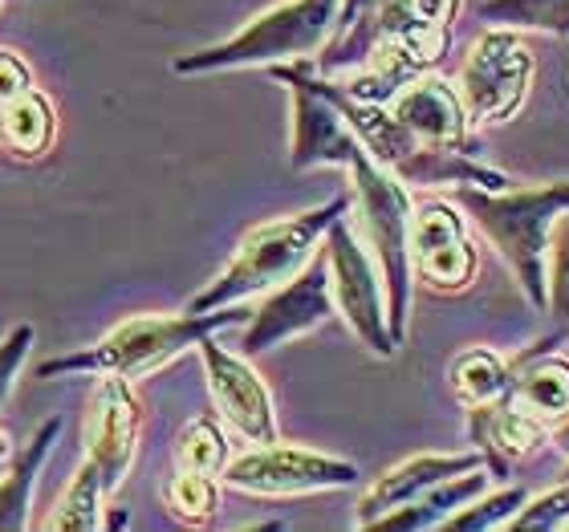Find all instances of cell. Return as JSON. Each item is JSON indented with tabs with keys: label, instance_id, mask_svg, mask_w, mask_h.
I'll return each mask as SVG.
<instances>
[{
	"label": "cell",
	"instance_id": "cell-1",
	"mask_svg": "<svg viewBox=\"0 0 569 532\" xmlns=\"http://www.w3.org/2000/svg\"><path fill=\"white\" fill-rule=\"evenodd\" d=\"M142 406L134 399L127 379H102L90 402V423H86V455L73 472L58 512L46 521L53 532H94L102 524V504L110 492L131 472L134 448H139Z\"/></svg>",
	"mask_w": 569,
	"mask_h": 532
},
{
	"label": "cell",
	"instance_id": "cell-2",
	"mask_svg": "<svg viewBox=\"0 0 569 532\" xmlns=\"http://www.w3.org/2000/svg\"><path fill=\"white\" fill-rule=\"evenodd\" d=\"M460 203L476 228L492 240V249L509 261L537 313H549V244L558 220L569 212V179L529 191L460 188Z\"/></svg>",
	"mask_w": 569,
	"mask_h": 532
},
{
	"label": "cell",
	"instance_id": "cell-3",
	"mask_svg": "<svg viewBox=\"0 0 569 532\" xmlns=\"http://www.w3.org/2000/svg\"><path fill=\"white\" fill-rule=\"evenodd\" d=\"M350 208V195L297 212L289 220H273V224L252 228L249 237L240 240L237 257L220 277H216L200 297L188 301V313H212V309L240 305L249 297H261L277 284H284L289 277L306 269L318 252V240L330 232V224Z\"/></svg>",
	"mask_w": 569,
	"mask_h": 532
},
{
	"label": "cell",
	"instance_id": "cell-4",
	"mask_svg": "<svg viewBox=\"0 0 569 532\" xmlns=\"http://www.w3.org/2000/svg\"><path fill=\"white\" fill-rule=\"evenodd\" d=\"M244 313L237 305L212 309V313H183V318H131L119 330H110L98 345H86L78 354H61L41 362V379H58V374H98V379H142L151 370L167 367L171 358L183 350L200 345L208 333L237 325Z\"/></svg>",
	"mask_w": 569,
	"mask_h": 532
},
{
	"label": "cell",
	"instance_id": "cell-5",
	"mask_svg": "<svg viewBox=\"0 0 569 532\" xmlns=\"http://www.w3.org/2000/svg\"><path fill=\"white\" fill-rule=\"evenodd\" d=\"M350 183H355L362 237L379 257L391 338L395 345H403L407 313H411V277H416V269H411V215H416V203L407 195L403 179L387 171L367 147L350 159Z\"/></svg>",
	"mask_w": 569,
	"mask_h": 532
},
{
	"label": "cell",
	"instance_id": "cell-6",
	"mask_svg": "<svg viewBox=\"0 0 569 532\" xmlns=\"http://www.w3.org/2000/svg\"><path fill=\"white\" fill-rule=\"evenodd\" d=\"M342 4L346 0H284L277 9L252 17L224 46L179 58L176 73H224L306 61L342 29Z\"/></svg>",
	"mask_w": 569,
	"mask_h": 532
},
{
	"label": "cell",
	"instance_id": "cell-7",
	"mask_svg": "<svg viewBox=\"0 0 569 532\" xmlns=\"http://www.w3.org/2000/svg\"><path fill=\"white\" fill-rule=\"evenodd\" d=\"M533 53L512 29H485L460 70V102L468 127H505L529 98Z\"/></svg>",
	"mask_w": 569,
	"mask_h": 532
},
{
	"label": "cell",
	"instance_id": "cell-8",
	"mask_svg": "<svg viewBox=\"0 0 569 532\" xmlns=\"http://www.w3.org/2000/svg\"><path fill=\"white\" fill-rule=\"evenodd\" d=\"M326 261H330V284L333 305L346 318V325L358 333V342L375 350L379 358H391L399 345L391 338V321H387V289H382V272L370 261L367 244L358 240L355 224L338 215L326 232Z\"/></svg>",
	"mask_w": 569,
	"mask_h": 532
},
{
	"label": "cell",
	"instance_id": "cell-9",
	"mask_svg": "<svg viewBox=\"0 0 569 532\" xmlns=\"http://www.w3.org/2000/svg\"><path fill=\"white\" fill-rule=\"evenodd\" d=\"M220 484L249 496H306V492H338L358 484V468L338 455H321L309 448L264 443L224 463Z\"/></svg>",
	"mask_w": 569,
	"mask_h": 532
},
{
	"label": "cell",
	"instance_id": "cell-10",
	"mask_svg": "<svg viewBox=\"0 0 569 532\" xmlns=\"http://www.w3.org/2000/svg\"><path fill=\"white\" fill-rule=\"evenodd\" d=\"M273 78H281L293 94V167L309 171V167H350L362 139L350 127V119L342 114L338 98H333L330 82H318L306 70V61L293 66H269Z\"/></svg>",
	"mask_w": 569,
	"mask_h": 532
},
{
	"label": "cell",
	"instance_id": "cell-11",
	"mask_svg": "<svg viewBox=\"0 0 569 532\" xmlns=\"http://www.w3.org/2000/svg\"><path fill=\"white\" fill-rule=\"evenodd\" d=\"M333 284H330V261L326 252L313 257L306 269L289 277L284 284L269 289V297L261 301V309H252L249 330L240 338V354H264L273 345L301 338V333L318 330L321 321L333 318Z\"/></svg>",
	"mask_w": 569,
	"mask_h": 532
},
{
	"label": "cell",
	"instance_id": "cell-12",
	"mask_svg": "<svg viewBox=\"0 0 569 532\" xmlns=\"http://www.w3.org/2000/svg\"><path fill=\"white\" fill-rule=\"evenodd\" d=\"M203 370H208V391L216 399V411L224 414V423L237 431L244 443L264 448L277 443V411L273 394L261 382V374L244 362V354H232L216 342L212 333L200 342Z\"/></svg>",
	"mask_w": 569,
	"mask_h": 532
},
{
	"label": "cell",
	"instance_id": "cell-13",
	"mask_svg": "<svg viewBox=\"0 0 569 532\" xmlns=\"http://www.w3.org/2000/svg\"><path fill=\"white\" fill-rule=\"evenodd\" d=\"M411 269L439 293H460L476 277V249L463 215L443 200H419L411 215Z\"/></svg>",
	"mask_w": 569,
	"mask_h": 532
},
{
	"label": "cell",
	"instance_id": "cell-14",
	"mask_svg": "<svg viewBox=\"0 0 569 532\" xmlns=\"http://www.w3.org/2000/svg\"><path fill=\"white\" fill-rule=\"evenodd\" d=\"M387 110L399 119V127H407L427 147H451V151L468 147V110L460 102V90L443 78L419 73L416 82H407L387 102Z\"/></svg>",
	"mask_w": 569,
	"mask_h": 532
},
{
	"label": "cell",
	"instance_id": "cell-15",
	"mask_svg": "<svg viewBox=\"0 0 569 532\" xmlns=\"http://www.w3.org/2000/svg\"><path fill=\"white\" fill-rule=\"evenodd\" d=\"M476 468H485V451H436V455H416V460L399 463L367 488V496L358 504V524L375 529L379 516L403 509L407 500L423 496L427 488L443 484L451 475L476 472Z\"/></svg>",
	"mask_w": 569,
	"mask_h": 532
},
{
	"label": "cell",
	"instance_id": "cell-16",
	"mask_svg": "<svg viewBox=\"0 0 569 532\" xmlns=\"http://www.w3.org/2000/svg\"><path fill=\"white\" fill-rule=\"evenodd\" d=\"M468 431L485 451V463L492 472H505L512 455H525L546 443V419L529 414L517 402H492V406H472L468 411Z\"/></svg>",
	"mask_w": 569,
	"mask_h": 532
},
{
	"label": "cell",
	"instance_id": "cell-17",
	"mask_svg": "<svg viewBox=\"0 0 569 532\" xmlns=\"http://www.w3.org/2000/svg\"><path fill=\"white\" fill-rule=\"evenodd\" d=\"M488 484V468H476V472L451 475L443 484L427 488L423 496L407 500L403 509L387 512L375 521V529H403V532H427V529H443V524L456 516L460 509H468L472 500H480Z\"/></svg>",
	"mask_w": 569,
	"mask_h": 532
},
{
	"label": "cell",
	"instance_id": "cell-18",
	"mask_svg": "<svg viewBox=\"0 0 569 532\" xmlns=\"http://www.w3.org/2000/svg\"><path fill=\"white\" fill-rule=\"evenodd\" d=\"M58 435H61V419H46L41 431L33 435V443H29L21 455H12V463L4 468V475H0V532H17L29 524V504H33L37 475L46 468Z\"/></svg>",
	"mask_w": 569,
	"mask_h": 532
},
{
	"label": "cell",
	"instance_id": "cell-19",
	"mask_svg": "<svg viewBox=\"0 0 569 532\" xmlns=\"http://www.w3.org/2000/svg\"><path fill=\"white\" fill-rule=\"evenodd\" d=\"M512 402L537 419H566L569 414V362L558 354L525 358L512 374Z\"/></svg>",
	"mask_w": 569,
	"mask_h": 532
},
{
	"label": "cell",
	"instance_id": "cell-20",
	"mask_svg": "<svg viewBox=\"0 0 569 532\" xmlns=\"http://www.w3.org/2000/svg\"><path fill=\"white\" fill-rule=\"evenodd\" d=\"M451 391L456 399L472 411V406H492V402L512 399V370L500 362L492 350H468L451 362Z\"/></svg>",
	"mask_w": 569,
	"mask_h": 532
},
{
	"label": "cell",
	"instance_id": "cell-21",
	"mask_svg": "<svg viewBox=\"0 0 569 532\" xmlns=\"http://www.w3.org/2000/svg\"><path fill=\"white\" fill-rule=\"evenodd\" d=\"M58 131V114L41 90H24L17 102L0 110V134L17 154H46Z\"/></svg>",
	"mask_w": 569,
	"mask_h": 532
},
{
	"label": "cell",
	"instance_id": "cell-22",
	"mask_svg": "<svg viewBox=\"0 0 569 532\" xmlns=\"http://www.w3.org/2000/svg\"><path fill=\"white\" fill-rule=\"evenodd\" d=\"M480 17L497 29H533V33L569 37V0H485Z\"/></svg>",
	"mask_w": 569,
	"mask_h": 532
},
{
	"label": "cell",
	"instance_id": "cell-23",
	"mask_svg": "<svg viewBox=\"0 0 569 532\" xmlns=\"http://www.w3.org/2000/svg\"><path fill=\"white\" fill-rule=\"evenodd\" d=\"M228 463V443L224 431L212 419H191L183 426V435L176 439V468L179 472H203L220 475Z\"/></svg>",
	"mask_w": 569,
	"mask_h": 532
},
{
	"label": "cell",
	"instance_id": "cell-24",
	"mask_svg": "<svg viewBox=\"0 0 569 532\" xmlns=\"http://www.w3.org/2000/svg\"><path fill=\"white\" fill-rule=\"evenodd\" d=\"M220 475H203V472H179L171 475V484H167V504L176 512L179 521L188 524H203L212 521L216 509H220V484H216Z\"/></svg>",
	"mask_w": 569,
	"mask_h": 532
},
{
	"label": "cell",
	"instance_id": "cell-25",
	"mask_svg": "<svg viewBox=\"0 0 569 532\" xmlns=\"http://www.w3.org/2000/svg\"><path fill=\"white\" fill-rule=\"evenodd\" d=\"M525 500H529V492H525V488H505V492L480 500V504L472 500V504L456 512L443 529H509L512 516L525 509Z\"/></svg>",
	"mask_w": 569,
	"mask_h": 532
},
{
	"label": "cell",
	"instance_id": "cell-26",
	"mask_svg": "<svg viewBox=\"0 0 569 532\" xmlns=\"http://www.w3.org/2000/svg\"><path fill=\"white\" fill-rule=\"evenodd\" d=\"M509 529H521V532L569 529V480L561 488H553V492H546V496L525 500V509L512 516Z\"/></svg>",
	"mask_w": 569,
	"mask_h": 532
},
{
	"label": "cell",
	"instance_id": "cell-27",
	"mask_svg": "<svg viewBox=\"0 0 569 532\" xmlns=\"http://www.w3.org/2000/svg\"><path fill=\"white\" fill-rule=\"evenodd\" d=\"M553 264H549V313H561L569 321V212L553 228Z\"/></svg>",
	"mask_w": 569,
	"mask_h": 532
},
{
	"label": "cell",
	"instance_id": "cell-28",
	"mask_svg": "<svg viewBox=\"0 0 569 532\" xmlns=\"http://www.w3.org/2000/svg\"><path fill=\"white\" fill-rule=\"evenodd\" d=\"M29 350H33V325H17V330L0 342V406L9 402V394H12V387H17V374H21Z\"/></svg>",
	"mask_w": 569,
	"mask_h": 532
},
{
	"label": "cell",
	"instance_id": "cell-29",
	"mask_svg": "<svg viewBox=\"0 0 569 532\" xmlns=\"http://www.w3.org/2000/svg\"><path fill=\"white\" fill-rule=\"evenodd\" d=\"M24 90H33V73H29V66H24L12 49H0V110L9 107V102H17Z\"/></svg>",
	"mask_w": 569,
	"mask_h": 532
},
{
	"label": "cell",
	"instance_id": "cell-30",
	"mask_svg": "<svg viewBox=\"0 0 569 532\" xmlns=\"http://www.w3.org/2000/svg\"><path fill=\"white\" fill-rule=\"evenodd\" d=\"M403 4L416 12L419 21L439 24V29H451L456 12H460V0H403Z\"/></svg>",
	"mask_w": 569,
	"mask_h": 532
},
{
	"label": "cell",
	"instance_id": "cell-31",
	"mask_svg": "<svg viewBox=\"0 0 569 532\" xmlns=\"http://www.w3.org/2000/svg\"><path fill=\"white\" fill-rule=\"evenodd\" d=\"M375 4H379V0H346V4H342V29H350V24L362 21Z\"/></svg>",
	"mask_w": 569,
	"mask_h": 532
},
{
	"label": "cell",
	"instance_id": "cell-32",
	"mask_svg": "<svg viewBox=\"0 0 569 532\" xmlns=\"http://www.w3.org/2000/svg\"><path fill=\"white\" fill-rule=\"evenodd\" d=\"M12 463V443H9V431L0 426V475H4V468Z\"/></svg>",
	"mask_w": 569,
	"mask_h": 532
},
{
	"label": "cell",
	"instance_id": "cell-33",
	"mask_svg": "<svg viewBox=\"0 0 569 532\" xmlns=\"http://www.w3.org/2000/svg\"><path fill=\"white\" fill-rule=\"evenodd\" d=\"M553 443H558V448L569 455V414H566V423L558 426V435H553Z\"/></svg>",
	"mask_w": 569,
	"mask_h": 532
},
{
	"label": "cell",
	"instance_id": "cell-34",
	"mask_svg": "<svg viewBox=\"0 0 569 532\" xmlns=\"http://www.w3.org/2000/svg\"><path fill=\"white\" fill-rule=\"evenodd\" d=\"M566 480H569V463H566Z\"/></svg>",
	"mask_w": 569,
	"mask_h": 532
}]
</instances>
